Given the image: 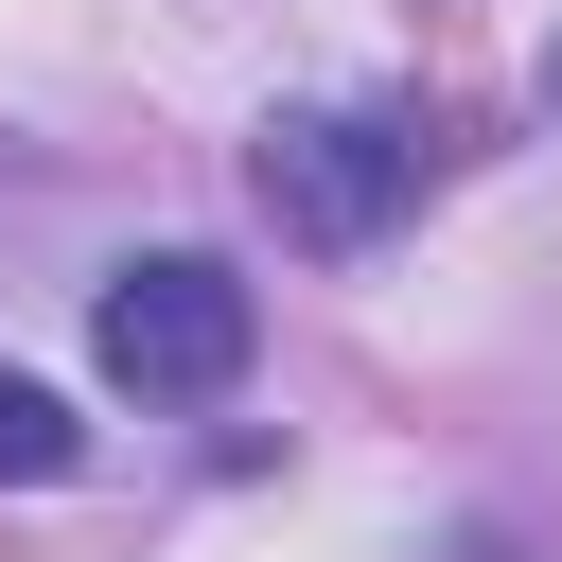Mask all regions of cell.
Wrapping results in <instances>:
<instances>
[{
    "mask_svg": "<svg viewBox=\"0 0 562 562\" xmlns=\"http://www.w3.org/2000/svg\"><path fill=\"white\" fill-rule=\"evenodd\" d=\"M246 281L211 263V246H140L105 299H88V351H105V386H140V404H211V386H246Z\"/></svg>",
    "mask_w": 562,
    "mask_h": 562,
    "instance_id": "1",
    "label": "cell"
},
{
    "mask_svg": "<svg viewBox=\"0 0 562 562\" xmlns=\"http://www.w3.org/2000/svg\"><path fill=\"white\" fill-rule=\"evenodd\" d=\"M246 193H263L316 263H351V246H386V228H404L422 140H404V123H369V105H281V123H263V158H246Z\"/></svg>",
    "mask_w": 562,
    "mask_h": 562,
    "instance_id": "2",
    "label": "cell"
},
{
    "mask_svg": "<svg viewBox=\"0 0 562 562\" xmlns=\"http://www.w3.org/2000/svg\"><path fill=\"white\" fill-rule=\"evenodd\" d=\"M70 457H88V422H70L35 369H0V492H53Z\"/></svg>",
    "mask_w": 562,
    "mask_h": 562,
    "instance_id": "3",
    "label": "cell"
},
{
    "mask_svg": "<svg viewBox=\"0 0 562 562\" xmlns=\"http://www.w3.org/2000/svg\"><path fill=\"white\" fill-rule=\"evenodd\" d=\"M544 88H562V70H544Z\"/></svg>",
    "mask_w": 562,
    "mask_h": 562,
    "instance_id": "4",
    "label": "cell"
}]
</instances>
